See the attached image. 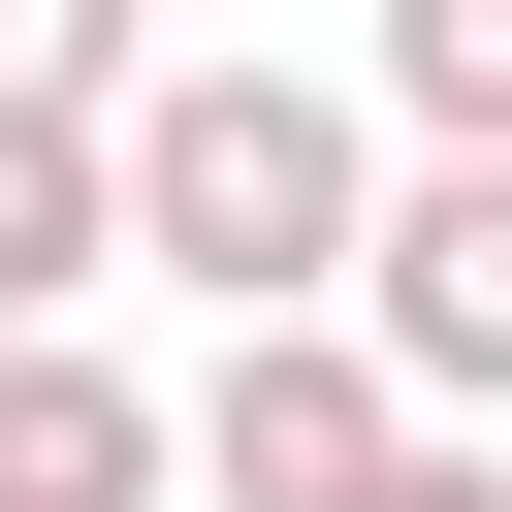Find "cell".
Here are the masks:
<instances>
[{
  "instance_id": "1",
  "label": "cell",
  "mask_w": 512,
  "mask_h": 512,
  "mask_svg": "<svg viewBox=\"0 0 512 512\" xmlns=\"http://www.w3.org/2000/svg\"><path fill=\"white\" fill-rule=\"evenodd\" d=\"M384 192H416V128H384L352 64H288V32H192V64L128 96V256H160L192 320H352Z\"/></svg>"
},
{
  "instance_id": "2",
  "label": "cell",
  "mask_w": 512,
  "mask_h": 512,
  "mask_svg": "<svg viewBox=\"0 0 512 512\" xmlns=\"http://www.w3.org/2000/svg\"><path fill=\"white\" fill-rule=\"evenodd\" d=\"M448 416L384 384V320H224V384H192V512H384Z\"/></svg>"
},
{
  "instance_id": "3",
  "label": "cell",
  "mask_w": 512,
  "mask_h": 512,
  "mask_svg": "<svg viewBox=\"0 0 512 512\" xmlns=\"http://www.w3.org/2000/svg\"><path fill=\"white\" fill-rule=\"evenodd\" d=\"M352 320H384V384H416L448 448H512V160H416L384 256H352Z\"/></svg>"
},
{
  "instance_id": "4",
  "label": "cell",
  "mask_w": 512,
  "mask_h": 512,
  "mask_svg": "<svg viewBox=\"0 0 512 512\" xmlns=\"http://www.w3.org/2000/svg\"><path fill=\"white\" fill-rule=\"evenodd\" d=\"M0 512H192V416H160L96 320H32V352H0Z\"/></svg>"
},
{
  "instance_id": "5",
  "label": "cell",
  "mask_w": 512,
  "mask_h": 512,
  "mask_svg": "<svg viewBox=\"0 0 512 512\" xmlns=\"http://www.w3.org/2000/svg\"><path fill=\"white\" fill-rule=\"evenodd\" d=\"M96 288H128V128H32V96H0V352L96 320Z\"/></svg>"
},
{
  "instance_id": "6",
  "label": "cell",
  "mask_w": 512,
  "mask_h": 512,
  "mask_svg": "<svg viewBox=\"0 0 512 512\" xmlns=\"http://www.w3.org/2000/svg\"><path fill=\"white\" fill-rule=\"evenodd\" d=\"M416 160H512V0H384V64H352Z\"/></svg>"
},
{
  "instance_id": "7",
  "label": "cell",
  "mask_w": 512,
  "mask_h": 512,
  "mask_svg": "<svg viewBox=\"0 0 512 512\" xmlns=\"http://www.w3.org/2000/svg\"><path fill=\"white\" fill-rule=\"evenodd\" d=\"M160 64H192V32H160V0H0V96H32V128H128V96H160Z\"/></svg>"
},
{
  "instance_id": "8",
  "label": "cell",
  "mask_w": 512,
  "mask_h": 512,
  "mask_svg": "<svg viewBox=\"0 0 512 512\" xmlns=\"http://www.w3.org/2000/svg\"><path fill=\"white\" fill-rule=\"evenodd\" d=\"M384 512H512V448H416V480H384Z\"/></svg>"
},
{
  "instance_id": "9",
  "label": "cell",
  "mask_w": 512,
  "mask_h": 512,
  "mask_svg": "<svg viewBox=\"0 0 512 512\" xmlns=\"http://www.w3.org/2000/svg\"><path fill=\"white\" fill-rule=\"evenodd\" d=\"M192 32H256V0H192Z\"/></svg>"
}]
</instances>
